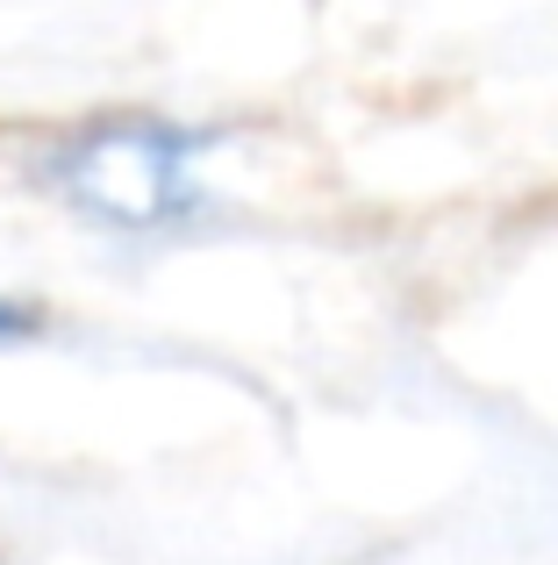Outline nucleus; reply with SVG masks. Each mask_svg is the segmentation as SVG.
I'll list each match as a JSON object with an SVG mask.
<instances>
[{"mask_svg":"<svg viewBox=\"0 0 558 565\" xmlns=\"http://www.w3.org/2000/svg\"><path fill=\"white\" fill-rule=\"evenodd\" d=\"M201 137L158 115H115L57 151V186L108 230H165L201 201Z\"/></svg>","mask_w":558,"mask_h":565,"instance_id":"obj_1","label":"nucleus"},{"mask_svg":"<svg viewBox=\"0 0 558 565\" xmlns=\"http://www.w3.org/2000/svg\"><path fill=\"white\" fill-rule=\"evenodd\" d=\"M43 330V316L29 301H8V294H0V344H22V337H36Z\"/></svg>","mask_w":558,"mask_h":565,"instance_id":"obj_2","label":"nucleus"}]
</instances>
